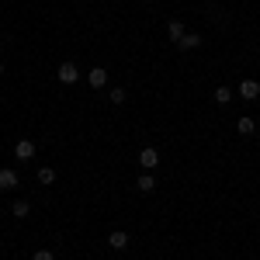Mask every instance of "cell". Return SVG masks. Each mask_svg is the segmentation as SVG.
Returning <instances> with one entry per match:
<instances>
[{
  "label": "cell",
  "instance_id": "9c48e42d",
  "mask_svg": "<svg viewBox=\"0 0 260 260\" xmlns=\"http://www.w3.org/2000/svg\"><path fill=\"white\" fill-rule=\"evenodd\" d=\"M167 35H170L174 42H180L184 35H187V31H184V21H177V18H174L170 24H167Z\"/></svg>",
  "mask_w": 260,
  "mask_h": 260
},
{
  "label": "cell",
  "instance_id": "3957f363",
  "mask_svg": "<svg viewBox=\"0 0 260 260\" xmlns=\"http://www.w3.org/2000/svg\"><path fill=\"white\" fill-rule=\"evenodd\" d=\"M139 163L146 167V170H149V174H153V170H156V163H160V153H156L153 146H146V149L139 153Z\"/></svg>",
  "mask_w": 260,
  "mask_h": 260
},
{
  "label": "cell",
  "instance_id": "2e32d148",
  "mask_svg": "<svg viewBox=\"0 0 260 260\" xmlns=\"http://www.w3.org/2000/svg\"><path fill=\"white\" fill-rule=\"evenodd\" d=\"M31 260H56V257H52L49 250H35V257H31Z\"/></svg>",
  "mask_w": 260,
  "mask_h": 260
},
{
  "label": "cell",
  "instance_id": "6da1fadb",
  "mask_svg": "<svg viewBox=\"0 0 260 260\" xmlns=\"http://www.w3.org/2000/svg\"><path fill=\"white\" fill-rule=\"evenodd\" d=\"M56 77H59V83H66V87H73V83L80 80V70H77L73 62H62V66H59V73H56Z\"/></svg>",
  "mask_w": 260,
  "mask_h": 260
},
{
  "label": "cell",
  "instance_id": "8fae6325",
  "mask_svg": "<svg viewBox=\"0 0 260 260\" xmlns=\"http://www.w3.org/2000/svg\"><path fill=\"white\" fill-rule=\"evenodd\" d=\"M236 132H240V136H253V132H257V121L253 118H240L236 121Z\"/></svg>",
  "mask_w": 260,
  "mask_h": 260
},
{
  "label": "cell",
  "instance_id": "9a60e30c",
  "mask_svg": "<svg viewBox=\"0 0 260 260\" xmlns=\"http://www.w3.org/2000/svg\"><path fill=\"white\" fill-rule=\"evenodd\" d=\"M108 98H111V104H125V90H121V87H111Z\"/></svg>",
  "mask_w": 260,
  "mask_h": 260
},
{
  "label": "cell",
  "instance_id": "4fadbf2b",
  "mask_svg": "<svg viewBox=\"0 0 260 260\" xmlns=\"http://www.w3.org/2000/svg\"><path fill=\"white\" fill-rule=\"evenodd\" d=\"M39 180L42 184H52V180H56V170H52V167H39Z\"/></svg>",
  "mask_w": 260,
  "mask_h": 260
},
{
  "label": "cell",
  "instance_id": "7c38bea8",
  "mask_svg": "<svg viewBox=\"0 0 260 260\" xmlns=\"http://www.w3.org/2000/svg\"><path fill=\"white\" fill-rule=\"evenodd\" d=\"M28 212H31L28 201H14V205H11V215H14V219H28Z\"/></svg>",
  "mask_w": 260,
  "mask_h": 260
},
{
  "label": "cell",
  "instance_id": "ac0fdd59",
  "mask_svg": "<svg viewBox=\"0 0 260 260\" xmlns=\"http://www.w3.org/2000/svg\"><path fill=\"white\" fill-rule=\"evenodd\" d=\"M121 260H125V257H121Z\"/></svg>",
  "mask_w": 260,
  "mask_h": 260
},
{
  "label": "cell",
  "instance_id": "ba28073f",
  "mask_svg": "<svg viewBox=\"0 0 260 260\" xmlns=\"http://www.w3.org/2000/svg\"><path fill=\"white\" fill-rule=\"evenodd\" d=\"M136 187H139L142 194H153V191H156V180H153V174H142V177L136 180Z\"/></svg>",
  "mask_w": 260,
  "mask_h": 260
},
{
  "label": "cell",
  "instance_id": "30bf717a",
  "mask_svg": "<svg viewBox=\"0 0 260 260\" xmlns=\"http://www.w3.org/2000/svg\"><path fill=\"white\" fill-rule=\"evenodd\" d=\"M198 45H201V35H194V31L177 42V49H184V52H191V49H198Z\"/></svg>",
  "mask_w": 260,
  "mask_h": 260
},
{
  "label": "cell",
  "instance_id": "5bb4252c",
  "mask_svg": "<svg viewBox=\"0 0 260 260\" xmlns=\"http://www.w3.org/2000/svg\"><path fill=\"white\" fill-rule=\"evenodd\" d=\"M229 101H233V90L229 87H219L215 90V104H229Z\"/></svg>",
  "mask_w": 260,
  "mask_h": 260
},
{
  "label": "cell",
  "instance_id": "8992f818",
  "mask_svg": "<svg viewBox=\"0 0 260 260\" xmlns=\"http://www.w3.org/2000/svg\"><path fill=\"white\" fill-rule=\"evenodd\" d=\"M108 246H111V250H125V246H128V233H125V229H115V233H111V236H108Z\"/></svg>",
  "mask_w": 260,
  "mask_h": 260
},
{
  "label": "cell",
  "instance_id": "e0dca14e",
  "mask_svg": "<svg viewBox=\"0 0 260 260\" xmlns=\"http://www.w3.org/2000/svg\"><path fill=\"white\" fill-rule=\"evenodd\" d=\"M0 77H4V62H0Z\"/></svg>",
  "mask_w": 260,
  "mask_h": 260
},
{
  "label": "cell",
  "instance_id": "7a4b0ae2",
  "mask_svg": "<svg viewBox=\"0 0 260 260\" xmlns=\"http://www.w3.org/2000/svg\"><path fill=\"white\" fill-rule=\"evenodd\" d=\"M35 153H39V149H35V142L31 139H21L18 146H14V156H18L21 163H28V160H35Z\"/></svg>",
  "mask_w": 260,
  "mask_h": 260
},
{
  "label": "cell",
  "instance_id": "277c9868",
  "mask_svg": "<svg viewBox=\"0 0 260 260\" xmlns=\"http://www.w3.org/2000/svg\"><path fill=\"white\" fill-rule=\"evenodd\" d=\"M87 83H90L94 90H101V87L108 83V70H104V66H94V70L87 73Z\"/></svg>",
  "mask_w": 260,
  "mask_h": 260
},
{
  "label": "cell",
  "instance_id": "52a82bcc",
  "mask_svg": "<svg viewBox=\"0 0 260 260\" xmlns=\"http://www.w3.org/2000/svg\"><path fill=\"white\" fill-rule=\"evenodd\" d=\"M240 98L257 101V98H260V83H257V80H243V83H240Z\"/></svg>",
  "mask_w": 260,
  "mask_h": 260
},
{
  "label": "cell",
  "instance_id": "5b68a950",
  "mask_svg": "<svg viewBox=\"0 0 260 260\" xmlns=\"http://www.w3.org/2000/svg\"><path fill=\"white\" fill-rule=\"evenodd\" d=\"M14 187H18V174L11 167H4L0 170V191H14Z\"/></svg>",
  "mask_w": 260,
  "mask_h": 260
}]
</instances>
